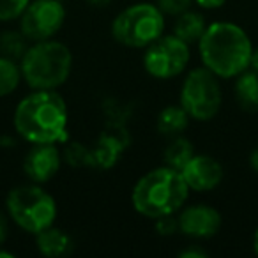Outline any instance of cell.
I'll list each match as a JSON object with an SVG mask.
<instances>
[{"label": "cell", "mask_w": 258, "mask_h": 258, "mask_svg": "<svg viewBox=\"0 0 258 258\" xmlns=\"http://www.w3.org/2000/svg\"><path fill=\"white\" fill-rule=\"evenodd\" d=\"M30 0H0V23H11L20 18Z\"/></svg>", "instance_id": "obj_22"}, {"label": "cell", "mask_w": 258, "mask_h": 258, "mask_svg": "<svg viewBox=\"0 0 258 258\" xmlns=\"http://www.w3.org/2000/svg\"><path fill=\"white\" fill-rule=\"evenodd\" d=\"M207 254H209L207 251H205L202 246H198V244H189L187 247H184V249L179 251L180 258H205Z\"/></svg>", "instance_id": "obj_25"}, {"label": "cell", "mask_w": 258, "mask_h": 258, "mask_svg": "<svg viewBox=\"0 0 258 258\" xmlns=\"http://www.w3.org/2000/svg\"><path fill=\"white\" fill-rule=\"evenodd\" d=\"M179 233L193 240H207L218 235L223 225L221 212L207 204L184 205L177 212Z\"/></svg>", "instance_id": "obj_10"}, {"label": "cell", "mask_w": 258, "mask_h": 258, "mask_svg": "<svg viewBox=\"0 0 258 258\" xmlns=\"http://www.w3.org/2000/svg\"><path fill=\"white\" fill-rule=\"evenodd\" d=\"M62 0H30L18 18V29L30 43L53 39L66 23Z\"/></svg>", "instance_id": "obj_9"}, {"label": "cell", "mask_w": 258, "mask_h": 258, "mask_svg": "<svg viewBox=\"0 0 258 258\" xmlns=\"http://www.w3.org/2000/svg\"><path fill=\"white\" fill-rule=\"evenodd\" d=\"M191 60V46L173 34H163L144 48L142 66L154 80H173L184 75Z\"/></svg>", "instance_id": "obj_8"}, {"label": "cell", "mask_w": 258, "mask_h": 258, "mask_svg": "<svg viewBox=\"0 0 258 258\" xmlns=\"http://www.w3.org/2000/svg\"><path fill=\"white\" fill-rule=\"evenodd\" d=\"M207 25H209L207 20H205V16L202 15V13L189 9V11L175 16L172 34L191 46V44H198V41L204 36Z\"/></svg>", "instance_id": "obj_15"}, {"label": "cell", "mask_w": 258, "mask_h": 258, "mask_svg": "<svg viewBox=\"0 0 258 258\" xmlns=\"http://www.w3.org/2000/svg\"><path fill=\"white\" fill-rule=\"evenodd\" d=\"M154 4L161 9V13L165 16L175 18V16L189 11L195 6V0H156Z\"/></svg>", "instance_id": "obj_23"}, {"label": "cell", "mask_w": 258, "mask_h": 258, "mask_svg": "<svg viewBox=\"0 0 258 258\" xmlns=\"http://www.w3.org/2000/svg\"><path fill=\"white\" fill-rule=\"evenodd\" d=\"M62 158L73 166H85L90 161V149H87L85 145L78 144V142H71L62 151Z\"/></svg>", "instance_id": "obj_21"}, {"label": "cell", "mask_w": 258, "mask_h": 258, "mask_svg": "<svg viewBox=\"0 0 258 258\" xmlns=\"http://www.w3.org/2000/svg\"><path fill=\"white\" fill-rule=\"evenodd\" d=\"M23 82L20 62L0 55V97H8L18 90Z\"/></svg>", "instance_id": "obj_19"}, {"label": "cell", "mask_w": 258, "mask_h": 258, "mask_svg": "<svg viewBox=\"0 0 258 258\" xmlns=\"http://www.w3.org/2000/svg\"><path fill=\"white\" fill-rule=\"evenodd\" d=\"M13 125L27 144H66L69 110L57 90H30L20 99L13 115Z\"/></svg>", "instance_id": "obj_1"}, {"label": "cell", "mask_w": 258, "mask_h": 258, "mask_svg": "<svg viewBox=\"0 0 258 258\" xmlns=\"http://www.w3.org/2000/svg\"><path fill=\"white\" fill-rule=\"evenodd\" d=\"M89 4L96 6V8H103V6H108L111 2V0H87Z\"/></svg>", "instance_id": "obj_31"}, {"label": "cell", "mask_w": 258, "mask_h": 258, "mask_svg": "<svg viewBox=\"0 0 258 258\" xmlns=\"http://www.w3.org/2000/svg\"><path fill=\"white\" fill-rule=\"evenodd\" d=\"M182 173L172 166H156L140 177L131 189V205L140 216L158 219L177 214L189 198Z\"/></svg>", "instance_id": "obj_3"}, {"label": "cell", "mask_w": 258, "mask_h": 258, "mask_svg": "<svg viewBox=\"0 0 258 258\" xmlns=\"http://www.w3.org/2000/svg\"><path fill=\"white\" fill-rule=\"evenodd\" d=\"M228 0H195V4L200 9H207V11H214V9H219L226 4Z\"/></svg>", "instance_id": "obj_26"}, {"label": "cell", "mask_w": 258, "mask_h": 258, "mask_svg": "<svg viewBox=\"0 0 258 258\" xmlns=\"http://www.w3.org/2000/svg\"><path fill=\"white\" fill-rule=\"evenodd\" d=\"M253 41L249 34L233 22L209 23L198 41L202 66L219 80H233L251 64Z\"/></svg>", "instance_id": "obj_2"}, {"label": "cell", "mask_w": 258, "mask_h": 258, "mask_svg": "<svg viewBox=\"0 0 258 258\" xmlns=\"http://www.w3.org/2000/svg\"><path fill=\"white\" fill-rule=\"evenodd\" d=\"M124 144L115 135H103L94 149H90V166L97 168H110L118 161V156L122 154Z\"/></svg>", "instance_id": "obj_17"}, {"label": "cell", "mask_w": 258, "mask_h": 258, "mask_svg": "<svg viewBox=\"0 0 258 258\" xmlns=\"http://www.w3.org/2000/svg\"><path fill=\"white\" fill-rule=\"evenodd\" d=\"M9 235V216L0 211V246H4Z\"/></svg>", "instance_id": "obj_27"}, {"label": "cell", "mask_w": 258, "mask_h": 258, "mask_svg": "<svg viewBox=\"0 0 258 258\" xmlns=\"http://www.w3.org/2000/svg\"><path fill=\"white\" fill-rule=\"evenodd\" d=\"M189 191L195 193H209L214 191L225 179L223 165L209 154H195L180 170Z\"/></svg>", "instance_id": "obj_12"}, {"label": "cell", "mask_w": 258, "mask_h": 258, "mask_svg": "<svg viewBox=\"0 0 258 258\" xmlns=\"http://www.w3.org/2000/svg\"><path fill=\"white\" fill-rule=\"evenodd\" d=\"M251 244H253V251H254V254L258 256V226L254 228V232H253V240H251Z\"/></svg>", "instance_id": "obj_30"}, {"label": "cell", "mask_w": 258, "mask_h": 258, "mask_svg": "<svg viewBox=\"0 0 258 258\" xmlns=\"http://www.w3.org/2000/svg\"><path fill=\"white\" fill-rule=\"evenodd\" d=\"M30 46V41L18 30H4L0 34V55L9 58H15L20 62L27 48Z\"/></svg>", "instance_id": "obj_20"}, {"label": "cell", "mask_w": 258, "mask_h": 258, "mask_svg": "<svg viewBox=\"0 0 258 258\" xmlns=\"http://www.w3.org/2000/svg\"><path fill=\"white\" fill-rule=\"evenodd\" d=\"M221 80L200 66L186 73L179 90V104L191 120L209 122L219 113L223 104Z\"/></svg>", "instance_id": "obj_7"}, {"label": "cell", "mask_w": 258, "mask_h": 258, "mask_svg": "<svg viewBox=\"0 0 258 258\" xmlns=\"http://www.w3.org/2000/svg\"><path fill=\"white\" fill-rule=\"evenodd\" d=\"M154 226L156 232L163 237H170L179 233V223H177V214H170V216H163V218L154 219Z\"/></svg>", "instance_id": "obj_24"}, {"label": "cell", "mask_w": 258, "mask_h": 258, "mask_svg": "<svg viewBox=\"0 0 258 258\" xmlns=\"http://www.w3.org/2000/svg\"><path fill=\"white\" fill-rule=\"evenodd\" d=\"M0 258H15V253H11V251L4 249V247L0 246Z\"/></svg>", "instance_id": "obj_32"}, {"label": "cell", "mask_w": 258, "mask_h": 258, "mask_svg": "<svg viewBox=\"0 0 258 258\" xmlns=\"http://www.w3.org/2000/svg\"><path fill=\"white\" fill-rule=\"evenodd\" d=\"M247 163H249V168L253 170L254 173H258V145L256 147H253V151L249 152Z\"/></svg>", "instance_id": "obj_28"}, {"label": "cell", "mask_w": 258, "mask_h": 258, "mask_svg": "<svg viewBox=\"0 0 258 258\" xmlns=\"http://www.w3.org/2000/svg\"><path fill=\"white\" fill-rule=\"evenodd\" d=\"M197 154L193 147V142L189 138H186L184 135L179 137H172L168 142V145L163 151V165L172 166L175 170H182L184 165L189 161L193 156Z\"/></svg>", "instance_id": "obj_18"}, {"label": "cell", "mask_w": 258, "mask_h": 258, "mask_svg": "<svg viewBox=\"0 0 258 258\" xmlns=\"http://www.w3.org/2000/svg\"><path fill=\"white\" fill-rule=\"evenodd\" d=\"M22 78L32 90H57L73 71V51L62 41L46 39L30 43L20 58Z\"/></svg>", "instance_id": "obj_4"}, {"label": "cell", "mask_w": 258, "mask_h": 258, "mask_svg": "<svg viewBox=\"0 0 258 258\" xmlns=\"http://www.w3.org/2000/svg\"><path fill=\"white\" fill-rule=\"evenodd\" d=\"M36 237V247L43 256L48 258H60L73 251V239L66 230L51 225L46 230L39 232Z\"/></svg>", "instance_id": "obj_13"}, {"label": "cell", "mask_w": 258, "mask_h": 258, "mask_svg": "<svg viewBox=\"0 0 258 258\" xmlns=\"http://www.w3.org/2000/svg\"><path fill=\"white\" fill-rule=\"evenodd\" d=\"M62 161L57 144H34L23 158V173L30 182L46 184L58 173Z\"/></svg>", "instance_id": "obj_11"}, {"label": "cell", "mask_w": 258, "mask_h": 258, "mask_svg": "<svg viewBox=\"0 0 258 258\" xmlns=\"http://www.w3.org/2000/svg\"><path fill=\"white\" fill-rule=\"evenodd\" d=\"M6 214L13 223L30 235H37L55 225L58 214L53 195L48 193L43 184L25 182L13 187L6 197Z\"/></svg>", "instance_id": "obj_5"}, {"label": "cell", "mask_w": 258, "mask_h": 258, "mask_svg": "<svg viewBox=\"0 0 258 258\" xmlns=\"http://www.w3.org/2000/svg\"><path fill=\"white\" fill-rule=\"evenodd\" d=\"M166 29V16L154 2H137L124 8L113 18L111 37L120 46L144 50L152 41L161 37Z\"/></svg>", "instance_id": "obj_6"}, {"label": "cell", "mask_w": 258, "mask_h": 258, "mask_svg": "<svg viewBox=\"0 0 258 258\" xmlns=\"http://www.w3.org/2000/svg\"><path fill=\"white\" fill-rule=\"evenodd\" d=\"M233 80V96L237 104L249 113L258 111V71L247 68Z\"/></svg>", "instance_id": "obj_14"}, {"label": "cell", "mask_w": 258, "mask_h": 258, "mask_svg": "<svg viewBox=\"0 0 258 258\" xmlns=\"http://www.w3.org/2000/svg\"><path fill=\"white\" fill-rule=\"evenodd\" d=\"M251 69H254V71H258V46L253 50V55H251V64H249Z\"/></svg>", "instance_id": "obj_29"}, {"label": "cell", "mask_w": 258, "mask_h": 258, "mask_svg": "<svg viewBox=\"0 0 258 258\" xmlns=\"http://www.w3.org/2000/svg\"><path fill=\"white\" fill-rule=\"evenodd\" d=\"M189 115L186 113L182 106L179 103L177 104H168L165 106L158 115V120H156V125H158V131L163 135V137H179L189 125Z\"/></svg>", "instance_id": "obj_16"}]
</instances>
